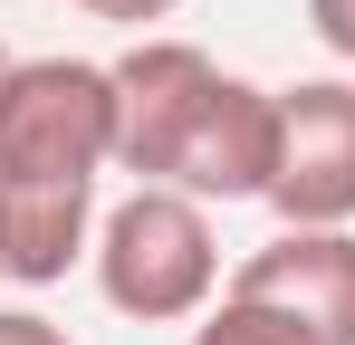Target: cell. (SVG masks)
<instances>
[{"instance_id": "5b68a950", "label": "cell", "mask_w": 355, "mask_h": 345, "mask_svg": "<svg viewBox=\"0 0 355 345\" xmlns=\"http://www.w3.org/2000/svg\"><path fill=\"white\" fill-rule=\"evenodd\" d=\"M231 297L288 307L317 345H355V230H269L231 269Z\"/></svg>"}, {"instance_id": "8fae6325", "label": "cell", "mask_w": 355, "mask_h": 345, "mask_svg": "<svg viewBox=\"0 0 355 345\" xmlns=\"http://www.w3.org/2000/svg\"><path fill=\"white\" fill-rule=\"evenodd\" d=\"M10 67H19V57H10V48H0V77H10Z\"/></svg>"}, {"instance_id": "9c48e42d", "label": "cell", "mask_w": 355, "mask_h": 345, "mask_svg": "<svg viewBox=\"0 0 355 345\" xmlns=\"http://www.w3.org/2000/svg\"><path fill=\"white\" fill-rule=\"evenodd\" d=\"M307 29L327 39V57H346V67H355V0H307Z\"/></svg>"}, {"instance_id": "ba28073f", "label": "cell", "mask_w": 355, "mask_h": 345, "mask_svg": "<svg viewBox=\"0 0 355 345\" xmlns=\"http://www.w3.org/2000/svg\"><path fill=\"white\" fill-rule=\"evenodd\" d=\"M87 19H116V29H135V39H154V19H173L182 0H77Z\"/></svg>"}, {"instance_id": "30bf717a", "label": "cell", "mask_w": 355, "mask_h": 345, "mask_svg": "<svg viewBox=\"0 0 355 345\" xmlns=\"http://www.w3.org/2000/svg\"><path fill=\"white\" fill-rule=\"evenodd\" d=\"M0 345H77L58 317H39V307H0Z\"/></svg>"}, {"instance_id": "7a4b0ae2", "label": "cell", "mask_w": 355, "mask_h": 345, "mask_svg": "<svg viewBox=\"0 0 355 345\" xmlns=\"http://www.w3.org/2000/svg\"><path fill=\"white\" fill-rule=\"evenodd\" d=\"M116 77L96 57H19L0 77V182H106Z\"/></svg>"}, {"instance_id": "8992f818", "label": "cell", "mask_w": 355, "mask_h": 345, "mask_svg": "<svg viewBox=\"0 0 355 345\" xmlns=\"http://www.w3.org/2000/svg\"><path fill=\"white\" fill-rule=\"evenodd\" d=\"M96 182H0V249L19 288H58L96 249Z\"/></svg>"}, {"instance_id": "7c38bea8", "label": "cell", "mask_w": 355, "mask_h": 345, "mask_svg": "<svg viewBox=\"0 0 355 345\" xmlns=\"http://www.w3.org/2000/svg\"><path fill=\"white\" fill-rule=\"evenodd\" d=\"M0 278H10V249H0Z\"/></svg>"}, {"instance_id": "52a82bcc", "label": "cell", "mask_w": 355, "mask_h": 345, "mask_svg": "<svg viewBox=\"0 0 355 345\" xmlns=\"http://www.w3.org/2000/svg\"><path fill=\"white\" fill-rule=\"evenodd\" d=\"M192 345H317V336L297 326L288 307H269V297H231V288H221V307L192 317Z\"/></svg>"}, {"instance_id": "3957f363", "label": "cell", "mask_w": 355, "mask_h": 345, "mask_svg": "<svg viewBox=\"0 0 355 345\" xmlns=\"http://www.w3.org/2000/svg\"><path fill=\"white\" fill-rule=\"evenodd\" d=\"M106 77H116V172L173 182L182 144L211 115V96H221L231 67L211 48H192V39H173V29H154V39H135L125 57H106Z\"/></svg>"}, {"instance_id": "6da1fadb", "label": "cell", "mask_w": 355, "mask_h": 345, "mask_svg": "<svg viewBox=\"0 0 355 345\" xmlns=\"http://www.w3.org/2000/svg\"><path fill=\"white\" fill-rule=\"evenodd\" d=\"M96 288L106 307L135 317V326H182L221 297V230H211V202H192L173 182H135L116 211L96 221Z\"/></svg>"}, {"instance_id": "277c9868", "label": "cell", "mask_w": 355, "mask_h": 345, "mask_svg": "<svg viewBox=\"0 0 355 345\" xmlns=\"http://www.w3.org/2000/svg\"><path fill=\"white\" fill-rule=\"evenodd\" d=\"M269 211H279V230H355V77L279 87Z\"/></svg>"}]
</instances>
